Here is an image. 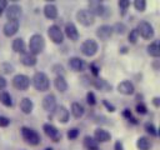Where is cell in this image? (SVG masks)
Masks as SVG:
<instances>
[{"mask_svg": "<svg viewBox=\"0 0 160 150\" xmlns=\"http://www.w3.org/2000/svg\"><path fill=\"white\" fill-rule=\"evenodd\" d=\"M92 84L100 91H110L111 90V85L106 80H104V79H95Z\"/></svg>", "mask_w": 160, "mask_h": 150, "instance_id": "44dd1931", "label": "cell"}, {"mask_svg": "<svg viewBox=\"0 0 160 150\" xmlns=\"http://www.w3.org/2000/svg\"><path fill=\"white\" fill-rule=\"evenodd\" d=\"M115 150H122V144L120 141H116L115 142Z\"/></svg>", "mask_w": 160, "mask_h": 150, "instance_id": "ee69618b", "label": "cell"}, {"mask_svg": "<svg viewBox=\"0 0 160 150\" xmlns=\"http://www.w3.org/2000/svg\"><path fill=\"white\" fill-rule=\"evenodd\" d=\"M44 14L48 19H56L58 16V9L54 4H46L44 8Z\"/></svg>", "mask_w": 160, "mask_h": 150, "instance_id": "ffe728a7", "label": "cell"}, {"mask_svg": "<svg viewBox=\"0 0 160 150\" xmlns=\"http://www.w3.org/2000/svg\"><path fill=\"white\" fill-rule=\"evenodd\" d=\"M42 108L46 110V111H54L55 108H56V99L52 94H49L44 98L42 100Z\"/></svg>", "mask_w": 160, "mask_h": 150, "instance_id": "5bb4252c", "label": "cell"}, {"mask_svg": "<svg viewBox=\"0 0 160 150\" xmlns=\"http://www.w3.org/2000/svg\"><path fill=\"white\" fill-rule=\"evenodd\" d=\"M145 130H146L150 135H152V136H156V135H158L156 128H155L154 124H151V122H146V124H145Z\"/></svg>", "mask_w": 160, "mask_h": 150, "instance_id": "1f68e13d", "label": "cell"}, {"mask_svg": "<svg viewBox=\"0 0 160 150\" xmlns=\"http://www.w3.org/2000/svg\"><path fill=\"white\" fill-rule=\"evenodd\" d=\"M20 60H21V62H22L25 66H34V65L36 64V56L32 55V54L29 52V51L22 52L21 56H20Z\"/></svg>", "mask_w": 160, "mask_h": 150, "instance_id": "e0dca14e", "label": "cell"}, {"mask_svg": "<svg viewBox=\"0 0 160 150\" xmlns=\"http://www.w3.org/2000/svg\"><path fill=\"white\" fill-rule=\"evenodd\" d=\"M136 111L139 114H146V106L144 104H138L136 105Z\"/></svg>", "mask_w": 160, "mask_h": 150, "instance_id": "74e56055", "label": "cell"}, {"mask_svg": "<svg viewBox=\"0 0 160 150\" xmlns=\"http://www.w3.org/2000/svg\"><path fill=\"white\" fill-rule=\"evenodd\" d=\"M76 19H78V21H79L81 25H84V26L92 25L94 21H95L94 15H92L89 10H85V9L78 11V14H76Z\"/></svg>", "mask_w": 160, "mask_h": 150, "instance_id": "5b68a950", "label": "cell"}, {"mask_svg": "<svg viewBox=\"0 0 160 150\" xmlns=\"http://www.w3.org/2000/svg\"><path fill=\"white\" fill-rule=\"evenodd\" d=\"M104 104H105V106H106V108H108V109H109L110 111H114V110H115V108H114L112 105H110V104H109L108 101H104Z\"/></svg>", "mask_w": 160, "mask_h": 150, "instance_id": "f6af8a7d", "label": "cell"}, {"mask_svg": "<svg viewBox=\"0 0 160 150\" xmlns=\"http://www.w3.org/2000/svg\"><path fill=\"white\" fill-rule=\"evenodd\" d=\"M89 11H90L94 16H95V15H102L104 11H105V8H104V5H102L100 1L94 0V1H90V2H89Z\"/></svg>", "mask_w": 160, "mask_h": 150, "instance_id": "9a60e30c", "label": "cell"}, {"mask_svg": "<svg viewBox=\"0 0 160 150\" xmlns=\"http://www.w3.org/2000/svg\"><path fill=\"white\" fill-rule=\"evenodd\" d=\"M65 35H66L70 40H72V41L78 40V38H79V32H78L76 26H75L72 22H68V24L65 25Z\"/></svg>", "mask_w": 160, "mask_h": 150, "instance_id": "2e32d148", "label": "cell"}, {"mask_svg": "<svg viewBox=\"0 0 160 150\" xmlns=\"http://www.w3.org/2000/svg\"><path fill=\"white\" fill-rule=\"evenodd\" d=\"M45 150H52V149H51V148H46Z\"/></svg>", "mask_w": 160, "mask_h": 150, "instance_id": "681fc988", "label": "cell"}, {"mask_svg": "<svg viewBox=\"0 0 160 150\" xmlns=\"http://www.w3.org/2000/svg\"><path fill=\"white\" fill-rule=\"evenodd\" d=\"M32 108H34V104L29 98H24L20 101V109L24 114H30L32 111Z\"/></svg>", "mask_w": 160, "mask_h": 150, "instance_id": "603a6c76", "label": "cell"}, {"mask_svg": "<svg viewBox=\"0 0 160 150\" xmlns=\"http://www.w3.org/2000/svg\"><path fill=\"white\" fill-rule=\"evenodd\" d=\"M112 30H115L118 34H124V31L126 30V26L122 22H118V24H115V26L112 28Z\"/></svg>", "mask_w": 160, "mask_h": 150, "instance_id": "e575fe53", "label": "cell"}, {"mask_svg": "<svg viewBox=\"0 0 160 150\" xmlns=\"http://www.w3.org/2000/svg\"><path fill=\"white\" fill-rule=\"evenodd\" d=\"M21 135H22L24 140L30 145H38L40 142V140H41L40 135L35 130H32L30 128H26V126L21 128Z\"/></svg>", "mask_w": 160, "mask_h": 150, "instance_id": "3957f363", "label": "cell"}, {"mask_svg": "<svg viewBox=\"0 0 160 150\" xmlns=\"http://www.w3.org/2000/svg\"><path fill=\"white\" fill-rule=\"evenodd\" d=\"M1 14H2V9H0V16H1Z\"/></svg>", "mask_w": 160, "mask_h": 150, "instance_id": "f907efd6", "label": "cell"}, {"mask_svg": "<svg viewBox=\"0 0 160 150\" xmlns=\"http://www.w3.org/2000/svg\"><path fill=\"white\" fill-rule=\"evenodd\" d=\"M42 129H44V132H45L52 141H59V140H60L61 135H60L59 130H58L54 125H51V124H44Z\"/></svg>", "mask_w": 160, "mask_h": 150, "instance_id": "9c48e42d", "label": "cell"}, {"mask_svg": "<svg viewBox=\"0 0 160 150\" xmlns=\"http://www.w3.org/2000/svg\"><path fill=\"white\" fill-rule=\"evenodd\" d=\"M78 135H79V129H76V128H72V129H70V130L68 131V138H69L70 140L76 139Z\"/></svg>", "mask_w": 160, "mask_h": 150, "instance_id": "8d00e7d4", "label": "cell"}, {"mask_svg": "<svg viewBox=\"0 0 160 150\" xmlns=\"http://www.w3.org/2000/svg\"><path fill=\"white\" fill-rule=\"evenodd\" d=\"M12 50L15 52H20V54L25 52V42H24V40L20 39V38L15 39L12 41Z\"/></svg>", "mask_w": 160, "mask_h": 150, "instance_id": "4316f807", "label": "cell"}, {"mask_svg": "<svg viewBox=\"0 0 160 150\" xmlns=\"http://www.w3.org/2000/svg\"><path fill=\"white\" fill-rule=\"evenodd\" d=\"M21 15V8L16 4H12L10 6H8L6 9V18L10 20H18L19 16Z\"/></svg>", "mask_w": 160, "mask_h": 150, "instance_id": "7c38bea8", "label": "cell"}, {"mask_svg": "<svg viewBox=\"0 0 160 150\" xmlns=\"http://www.w3.org/2000/svg\"><path fill=\"white\" fill-rule=\"evenodd\" d=\"M71 112L75 118H81L84 115L85 110H84V106L80 102H72L71 104Z\"/></svg>", "mask_w": 160, "mask_h": 150, "instance_id": "d4e9b609", "label": "cell"}, {"mask_svg": "<svg viewBox=\"0 0 160 150\" xmlns=\"http://www.w3.org/2000/svg\"><path fill=\"white\" fill-rule=\"evenodd\" d=\"M148 54L150 56H154V58H159L160 56V46H159V41L158 40H155L150 45H148Z\"/></svg>", "mask_w": 160, "mask_h": 150, "instance_id": "cb8c5ba5", "label": "cell"}, {"mask_svg": "<svg viewBox=\"0 0 160 150\" xmlns=\"http://www.w3.org/2000/svg\"><path fill=\"white\" fill-rule=\"evenodd\" d=\"M12 85L15 89L18 90H26L30 85V79L26 76V75H22V74H18L14 76L12 79Z\"/></svg>", "mask_w": 160, "mask_h": 150, "instance_id": "ba28073f", "label": "cell"}, {"mask_svg": "<svg viewBox=\"0 0 160 150\" xmlns=\"http://www.w3.org/2000/svg\"><path fill=\"white\" fill-rule=\"evenodd\" d=\"M4 34L6 36H12L19 30V20H10L4 25Z\"/></svg>", "mask_w": 160, "mask_h": 150, "instance_id": "8fae6325", "label": "cell"}, {"mask_svg": "<svg viewBox=\"0 0 160 150\" xmlns=\"http://www.w3.org/2000/svg\"><path fill=\"white\" fill-rule=\"evenodd\" d=\"M69 66H70L74 71H81V70L84 69V62H82V60H81L80 58L74 56V58H71V59L69 60Z\"/></svg>", "mask_w": 160, "mask_h": 150, "instance_id": "7402d4cb", "label": "cell"}, {"mask_svg": "<svg viewBox=\"0 0 160 150\" xmlns=\"http://www.w3.org/2000/svg\"><path fill=\"white\" fill-rule=\"evenodd\" d=\"M6 5H8V2H6L5 0H1V1H0V9H2V10H4V9L6 8Z\"/></svg>", "mask_w": 160, "mask_h": 150, "instance_id": "bcb514c9", "label": "cell"}, {"mask_svg": "<svg viewBox=\"0 0 160 150\" xmlns=\"http://www.w3.org/2000/svg\"><path fill=\"white\" fill-rule=\"evenodd\" d=\"M9 124H10V120H9L6 116H0V126L5 128V126H8Z\"/></svg>", "mask_w": 160, "mask_h": 150, "instance_id": "f35d334b", "label": "cell"}, {"mask_svg": "<svg viewBox=\"0 0 160 150\" xmlns=\"http://www.w3.org/2000/svg\"><path fill=\"white\" fill-rule=\"evenodd\" d=\"M98 51V42L92 39H88L81 44V52L86 56H92Z\"/></svg>", "mask_w": 160, "mask_h": 150, "instance_id": "8992f818", "label": "cell"}, {"mask_svg": "<svg viewBox=\"0 0 160 150\" xmlns=\"http://www.w3.org/2000/svg\"><path fill=\"white\" fill-rule=\"evenodd\" d=\"M48 35L51 39V41L55 42V44H61L62 40H64V34H62L61 29L58 25H51L48 29Z\"/></svg>", "mask_w": 160, "mask_h": 150, "instance_id": "52a82bcc", "label": "cell"}, {"mask_svg": "<svg viewBox=\"0 0 160 150\" xmlns=\"http://www.w3.org/2000/svg\"><path fill=\"white\" fill-rule=\"evenodd\" d=\"M55 88L60 91V92H64V91H66V89H68V82H66V80L64 79V76H56V79H55Z\"/></svg>", "mask_w": 160, "mask_h": 150, "instance_id": "83f0119b", "label": "cell"}, {"mask_svg": "<svg viewBox=\"0 0 160 150\" xmlns=\"http://www.w3.org/2000/svg\"><path fill=\"white\" fill-rule=\"evenodd\" d=\"M111 138L110 132H108L106 130L104 129H96L95 130V134H94V139L98 141V142H106L109 141Z\"/></svg>", "mask_w": 160, "mask_h": 150, "instance_id": "d6986e66", "label": "cell"}, {"mask_svg": "<svg viewBox=\"0 0 160 150\" xmlns=\"http://www.w3.org/2000/svg\"><path fill=\"white\" fill-rule=\"evenodd\" d=\"M95 150H99V149H95Z\"/></svg>", "mask_w": 160, "mask_h": 150, "instance_id": "816d5d0a", "label": "cell"}, {"mask_svg": "<svg viewBox=\"0 0 160 150\" xmlns=\"http://www.w3.org/2000/svg\"><path fill=\"white\" fill-rule=\"evenodd\" d=\"M54 115H55V118L58 119V121H60V122H62V124H65V122L69 120V110H68L65 106H62V105L55 108Z\"/></svg>", "mask_w": 160, "mask_h": 150, "instance_id": "30bf717a", "label": "cell"}, {"mask_svg": "<svg viewBox=\"0 0 160 150\" xmlns=\"http://www.w3.org/2000/svg\"><path fill=\"white\" fill-rule=\"evenodd\" d=\"M118 5H119V8L121 10V15H125V12H126V10H128V8L130 5V1L129 0H120L118 2Z\"/></svg>", "mask_w": 160, "mask_h": 150, "instance_id": "4dcf8cb0", "label": "cell"}, {"mask_svg": "<svg viewBox=\"0 0 160 150\" xmlns=\"http://www.w3.org/2000/svg\"><path fill=\"white\" fill-rule=\"evenodd\" d=\"M32 84L35 86V89L38 91H46L50 86V81H49V78L45 72H36L32 78Z\"/></svg>", "mask_w": 160, "mask_h": 150, "instance_id": "7a4b0ae2", "label": "cell"}, {"mask_svg": "<svg viewBox=\"0 0 160 150\" xmlns=\"http://www.w3.org/2000/svg\"><path fill=\"white\" fill-rule=\"evenodd\" d=\"M90 70H91V72H92L94 75H98V72H99V68H98L95 64H91V65H90Z\"/></svg>", "mask_w": 160, "mask_h": 150, "instance_id": "b9f144b4", "label": "cell"}, {"mask_svg": "<svg viewBox=\"0 0 160 150\" xmlns=\"http://www.w3.org/2000/svg\"><path fill=\"white\" fill-rule=\"evenodd\" d=\"M98 141L94 139V138H91V136H85V139H84V145H85V148L86 149H89V150H95V149H98Z\"/></svg>", "mask_w": 160, "mask_h": 150, "instance_id": "f1b7e54d", "label": "cell"}, {"mask_svg": "<svg viewBox=\"0 0 160 150\" xmlns=\"http://www.w3.org/2000/svg\"><path fill=\"white\" fill-rule=\"evenodd\" d=\"M2 69H4L2 71L6 72V74H9V72L12 71V66H11V65H5V64H4V65H2Z\"/></svg>", "mask_w": 160, "mask_h": 150, "instance_id": "60d3db41", "label": "cell"}, {"mask_svg": "<svg viewBox=\"0 0 160 150\" xmlns=\"http://www.w3.org/2000/svg\"><path fill=\"white\" fill-rule=\"evenodd\" d=\"M112 28L109 26V25H101L100 28H98L96 30V36L100 39V40H108L111 35H112Z\"/></svg>", "mask_w": 160, "mask_h": 150, "instance_id": "4fadbf2b", "label": "cell"}, {"mask_svg": "<svg viewBox=\"0 0 160 150\" xmlns=\"http://www.w3.org/2000/svg\"><path fill=\"white\" fill-rule=\"evenodd\" d=\"M134 6H135L136 10H139V11H144L145 8H146V2H145V0H135Z\"/></svg>", "mask_w": 160, "mask_h": 150, "instance_id": "d6a6232c", "label": "cell"}, {"mask_svg": "<svg viewBox=\"0 0 160 150\" xmlns=\"http://www.w3.org/2000/svg\"><path fill=\"white\" fill-rule=\"evenodd\" d=\"M136 146H138L139 150H149V149L151 148V142H150V140H149L148 138L141 136V138L138 139V141H136Z\"/></svg>", "mask_w": 160, "mask_h": 150, "instance_id": "484cf974", "label": "cell"}, {"mask_svg": "<svg viewBox=\"0 0 160 150\" xmlns=\"http://www.w3.org/2000/svg\"><path fill=\"white\" fill-rule=\"evenodd\" d=\"M5 86H6V80L2 76H0V90L5 89Z\"/></svg>", "mask_w": 160, "mask_h": 150, "instance_id": "7bdbcfd3", "label": "cell"}, {"mask_svg": "<svg viewBox=\"0 0 160 150\" xmlns=\"http://www.w3.org/2000/svg\"><path fill=\"white\" fill-rule=\"evenodd\" d=\"M54 71L59 74L58 76H60V74H61V76H62V74H64V69H62V66H59V65L54 66Z\"/></svg>", "mask_w": 160, "mask_h": 150, "instance_id": "ab89813d", "label": "cell"}, {"mask_svg": "<svg viewBox=\"0 0 160 150\" xmlns=\"http://www.w3.org/2000/svg\"><path fill=\"white\" fill-rule=\"evenodd\" d=\"M124 115H125V116H128V118H129V119H130V118H131V112H130V111H129V110H128V109H126V110H125V111H124Z\"/></svg>", "mask_w": 160, "mask_h": 150, "instance_id": "c3c4849f", "label": "cell"}, {"mask_svg": "<svg viewBox=\"0 0 160 150\" xmlns=\"http://www.w3.org/2000/svg\"><path fill=\"white\" fill-rule=\"evenodd\" d=\"M138 31H136V29H132L130 32H129V41L131 42V44H135L136 42V40H138Z\"/></svg>", "mask_w": 160, "mask_h": 150, "instance_id": "d590c367", "label": "cell"}, {"mask_svg": "<svg viewBox=\"0 0 160 150\" xmlns=\"http://www.w3.org/2000/svg\"><path fill=\"white\" fill-rule=\"evenodd\" d=\"M86 101H88V104H89V105H95V104H96L95 94H94V92H91V91H89V92L86 94Z\"/></svg>", "mask_w": 160, "mask_h": 150, "instance_id": "836d02e7", "label": "cell"}, {"mask_svg": "<svg viewBox=\"0 0 160 150\" xmlns=\"http://www.w3.org/2000/svg\"><path fill=\"white\" fill-rule=\"evenodd\" d=\"M118 90H119V92H121L124 95H131L134 92V85L130 81L125 80L118 85Z\"/></svg>", "mask_w": 160, "mask_h": 150, "instance_id": "ac0fdd59", "label": "cell"}, {"mask_svg": "<svg viewBox=\"0 0 160 150\" xmlns=\"http://www.w3.org/2000/svg\"><path fill=\"white\" fill-rule=\"evenodd\" d=\"M159 100H160L159 98H154L152 102H154V105H155V106H159Z\"/></svg>", "mask_w": 160, "mask_h": 150, "instance_id": "7dc6e473", "label": "cell"}, {"mask_svg": "<svg viewBox=\"0 0 160 150\" xmlns=\"http://www.w3.org/2000/svg\"><path fill=\"white\" fill-rule=\"evenodd\" d=\"M45 48V41L44 38L39 34H34L30 40H29V52H31L32 55H38L40 54Z\"/></svg>", "mask_w": 160, "mask_h": 150, "instance_id": "6da1fadb", "label": "cell"}, {"mask_svg": "<svg viewBox=\"0 0 160 150\" xmlns=\"http://www.w3.org/2000/svg\"><path fill=\"white\" fill-rule=\"evenodd\" d=\"M0 102L5 106H12V100H11V96L8 91H1L0 92Z\"/></svg>", "mask_w": 160, "mask_h": 150, "instance_id": "f546056e", "label": "cell"}, {"mask_svg": "<svg viewBox=\"0 0 160 150\" xmlns=\"http://www.w3.org/2000/svg\"><path fill=\"white\" fill-rule=\"evenodd\" d=\"M136 31H138V35H140L144 39H151L154 36V29L151 24L148 21H140L138 24Z\"/></svg>", "mask_w": 160, "mask_h": 150, "instance_id": "277c9868", "label": "cell"}]
</instances>
